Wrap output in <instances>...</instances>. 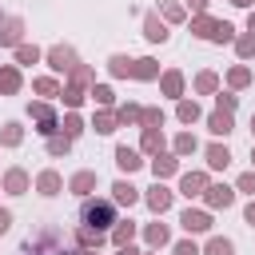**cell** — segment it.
Instances as JSON below:
<instances>
[{"instance_id": "obj_1", "label": "cell", "mask_w": 255, "mask_h": 255, "mask_svg": "<svg viewBox=\"0 0 255 255\" xmlns=\"http://www.w3.org/2000/svg\"><path fill=\"white\" fill-rule=\"evenodd\" d=\"M80 223H84V227H96V231H108V235H112V227L120 223V219H116V203H112V195H108V199H96V195H88V199L80 203Z\"/></svg>"}, {"instance_id": "obj_2", "label": "cell", "mask_w": 255, "mask_h": 255, "mask_svg": "<svg viewBox=\"0 0 255 255\" xmlns=\"http://www.w3.org/2000/svg\"><path fill=\"white\" fill-rule=\"evenodd\" d=\"M28 120L36 124V131H40L44 139L60 131V116H56V108H52L48 100H36V104H28Z\"/></svg>"}, {"instance_id": "obj_3", "label": "cell", "mask_w": 255, "mask_h": 255, "mask_svg": "<svg viewBox=\"0 0 255 255\" xmlns=\"http://www.w3.org/2000/svg\"><path fill=\"white\" fill-rule=\"evenodd\" d=\"M44 60H48V68H52V72H72V68L80 64V56H76V48H72V44H52V48L44 52Z\"/></svg>"}, {"instance_id": "obj_4", "label": "cell", "mask_w": 255, "mask_h": 255, "mask_svg": "<svg viewBox=\"0 0 255 255\" xmlns=\"http://www.w3.org/2000/svg\"><path fill=\"white\" fill-rule=\"evenodd\" d=\"M0 191H8V195H24V191H32V175H28L24 167H8V171L0 175Z\"/></svg>"}, {"instance_id": "obj_5", "label": "cell", "mask_w": 255, "mask_h": 255, "mask_svg": "<svg viewBox=\"0 0 255 255\" xmlns=\"http://www.w3.org/2000/svg\"><path fill=\"white\" fill-rule=\"evenodd\" d=\"M207 187H211L207 171H183L179 175V195H187V199H203Z\"/></svg>"}, {"instance_id": "obj_6", "label": "cell", "mask_w": 255, "mask_h": 255, "mask_svg": "<svg viewBox=\"0 0 255 255\" xmlns=\"http://www.w3.org/2000/svg\"><path fill=\"white\" fill-rule=\"evenodd\" d=\"M203 203H207V211H227V207L235 203V187H227V183H211V187L203 191Z\"/></svg>"}, {"instance_id": "obj_7", "label": "cell", "mask_w": 255, "mask_h": 255, "mask_svg": "<svg viewBox=\"0 0 255 255\" xmlns=\"http://www.w3.org/2000/svg\"><path fill=\"white\" fill-rule=\"evenodd\" d=\"M179 223H183L187 235H203V231H211V211H203V207H187V211L179 215Z\"/></svg>"}, {"instance_id": "obj_8", "label": "cell", "mask_w": 255, "mask_h": 255, "mask_svg": "<svg viewBox=\"0 0 255 255\" xmlns=\"http://www.w3.org/2000/svg\"><path fill=\"white\" fill-rule=\"evenodd\" d=\"M20 44H24V20L4 16L0 20V48H20Z\"/></svg>"}, {"instance_id": "obj_9", "label": "cell", "mask_w": 255, "mask_h": 255, "mask_svg": "<svg viewBox=\"0 0 255 255\" xmlns=\"http://www.w3.org/2000/svg\"><path fill=\"white\" fill-rule=\"evenodd\" d=\"M143 36H147V44H167V20L159 16V12H147L143 16Z\"/></svg>"}, {"instance_id": "obj_10", "label": "cell", "mask_w": 255, "mask_h": 255, "mask_svg": "<svg viewBox=\"0 0 255 255\" xmlns=\"http://www.w3.org/2000/svg\"><path fill=\"white\" fill-rule=\"evenodd\" d=\"M116 167H120L124 175L139 171V167H143V151H139V147H128V143H120V147H116Z\"/></svg>"}, {"instance_id": "obj_11", "label": "cell", "mask_w": 255, "mask_h": 255, "mask_svg": "<svg viewBox=\"0 0 255 255\" xmlns=\"http://www.w3.org/2000/svg\"><path fill=\"white\" fill-rule=\"evenodd\" d=\"M179 171V155L175 151H159V155H151V175L163 183V179H171Z\"/></svg>"}, {"instance_id": "obj_12", "label": "cell", "mask_w": 255, "mask_h": 255, "mask_svg": "<svg viewBox=\"0 0 255 255\" xmlns=\"http://www.w3.org/2000/svg\"><path fill=\"white\" fill-rule=\"evenodd\" d=\"M96 183H100V175H96L92 167H84V171H76V175L68 179V191H72V195H80V199H88V195L96 191Z\"/></svg>"}, {"instance_id": "obj_13", "label": "cell", "mask_w": 255, "mask_h": 255, "mask_svg": "<svg viewBox=\"0 0 255 255\" xmlns=\"http://www.w3.org/2000/svg\"><path fill=\"white\" fill-rule=\"evenodd\" d=\"M139 199H143V195H139L135 183H128V179H116V183H112V203H116V207H135Z\"/></svg>"}, {"instance_id": "obj_14", "label": "cell", "mask_w": 255, "mask_h": 255, "mask_svg": "<svg viewBox=\"0 0 255 255\" xmlns=\"http://www.w3.org/2000/svg\"><path fill=\"white\" fill-rule=\"evenodd\" d=\"M171 195H175V191H167V187H163V183L155 179V183H151V187L143 191V203H147V207H151L155 215H163V211L171 207Z\"/></svg>"}, {"instance_id": "obj_15", "label": "cell", "mask_w": 255, "mask_h": 255, "mask_svg": "<svg viewBox=\"0 0 255 255\" xmlns=\"http://www.w3.org/2000/svg\"><path fill=\"white\" fill-rule=\"evenodd\" d=\"M159 92L179 104V100H183V72H179V68H167V72L159 76Z\"/></svg>"}, {"instance_id": "obj_16", "label": "cell", "mask_w": 255, "mask_h": 255, "mask_svg": "<svg viewBox=\"0 0 255 255\" xmlns=\"http://www.w3.org/2000/svg\"><path fill=\"white\" fill-rule=\"evenodd\" d=\"M143 243H147L151 251L167 247V243H171V227H167V223H159V219H155V223H147V227H143Z\"/></svg>"}, {"instance_id": "obj_17", "label": "cell", "mask_w": 255, "mask_h": 255, "mask_svg": "<svg viewBox=\"0 0 255 255\" xmlns=\"http://www.w3.org/2000/svg\"><path fill=\"white\" fill-rule=\"evenodd\" d=\"M24 88V76L16 64H0V96H16Z\"/></svg>"}, {"instance_id": "obj_18", "label": "cell", "mask_w": 255, "mask_h": 255, "mask_svg": "<svg viewBox=\"0 0 255 255\" xmlns=\"http://www.w3.org/2000/svg\"><path fill=\"white\" fill-rule=\"evenodd\" d=\"M36 191H40V195H60V191H64V175L52 171V167H44V171L36 175Z\"/></svg>"}, {"instance_id": "obj_19", "label": "cell", "mask_w": 255, "mask_h": 255, "mask_svg": "<svg viewBox=\"0 0 255 255\" xmlns=\"http://www.w3.org/2000/svg\"><path fill=\"white\" fill-rule=\"evenodd\" d=\"M207 131H211V135H231V131H235V116L215 108V112L207 116Z\"/></svg>"}, {"instance_id": "obj_20", "label": "cell", "mask_w": 255, "mask_h": 255, "mask_svg": "<svg viewBox=\"0 0 255 255\" xmlns=\"http://www.w3.org/2000/svg\"><path fill=\"white\" fill-rule=\"evenodd\" d=\"M120 128V120H116V108H100L96 116H92V131H100V135H112Z\"/></svg>"}, {"instance_id": "obj_21", "label": "cell", "mask_w": 255, "mask_h": 255, "mask_svg": "<svg viewBox=\"0 0 255 255\" xmlns=\"http://www.w3.org/2000/svg\"><path fill=\"white\" fill-rule=\"evenodd\" d=\"M139 151H143V155H159V151H163V128H143Z\"/></svg>"}, {"instance_id": "obj_22", "label": "cell", "mask_w": 255, "mask_h": 255, "mask_svg": "<svg viewBox=\"0 0 255 255\" xmlns=\"http://www.w3.org/2000/svg\"><path fill=\"white\" fill-rule=\"evenodd\" d=\"M215 28H219V20H211L207 12H203V16H191V36H199V40L211 44V40H215Z\"/></svg>"}, {"instance_id": "obj_23", "label": "cell", "mask_w": 255, "mask_h": 255, "mask_svg": "<svg viewBox=\"0 0 255 255\" xmlns=\"http://www.w3.org/2000/svg\"><path fill=\"white\" fill-rule=\"evenodd\" d=\"M131 68H135V60H131V56H124V52L108 56V72H112L116 80H131Z\"/></svg>"}, {"instance_id": "obj_24", "label": "cell", "mask_w": 255, "mask_h": 255, "mask_svg": "<svg viewBox=\"0 0 255 255\" xmlns=\"http://www.w3.org/2000/svg\"><path fill=\"white\" fill-rule=\"evenodd\" d=\"M159 76H163V72H159V64H155L151 56H139L135 68H131V80H143V84H147V80H159Z\"/></svg>"}, {"instance_id": "obj_25", "label": "cell", "mask_w": 255, "mask_h": 255, "mask_svg": "<svg viewBox=\"0 0 255 255\" xmlns=\"http://www.w3.org/2000/svg\"><path fill=\"white\" fill-rule=\"evenodd\" d=\"M203 155H207V167H211V171H223V167L231 163V151H227V143H211Z\"/></svg>"}, {"instance_id": "obj_26", "label": "cell", "mask_w": 255, "mask_h": 255, "mask_svg": "<svg viewBox=\"0 0 255 255\" xmlns=\"http://www.w3.org/2000/svg\"><path fill=\"white\" fill-rule=\"evenodd\" d=\"M116 247H131V239H135V223L131 219H120L116 227H112V235H108Z\"/></svg>"}, {"instance_id": "obj_27", "label": "cell", "mask_w": 255, "mask_h": 255, "mask_svg": "<svg viewBox=\"0 0 255 255\" xmlns=\"http://www.w3.org/2000/svg\"><path fill=\"white\" fill-rule=\"evenodd\" d=\"M104 239H108V231H96V227H84V223L76 227V243L80 247H92L96 251V247H104Z\"/></svg>"}, {"instance_id": "obj_28", "label": "cell", "mask_w": 255, "mask_h": 255, "mask_svg": "<svg viewBox=\"0 0 255 255\" xmlns=\"http://www.w3.org/2000/svg\"><path fill=\"white\" fill-rule=\"evenodd\" d=\"M251 80H255V76H251V68H247V64H235V68L227 72V88H231V92H243Z\"/></svg>"}, {"instance_id": "obj_29", "label": "cell", "mask_w": 255, "mask_h": 255, "mask_svg": "<svg viewBox=\"0 0 255 255\" xmlns=\"http://www.w3.org/2000/svg\"><path fill=\"white\" fill-rule=\"evenodd\" d=\"M32 92H36V96H44V100H52V96H60L64 88H60V80H56V76H36V80H32Z\"/></svg>"}, {"instance_id": "obj_30", "label": "cell", "mask_w": 255, "mask_h": 255, "mask_svg": "<svg viewBox=\"0 0 255 255\" xmlns=\"http://www.w3.org/2000/svg\"><path fill=\"white\" fill-rule=\"evenodd\" d=\"M199 116H203V108H199L195 100H187V96H183V100L175 104V120H179V124H195Z\"/></svg>"}, {"instance_id": "obj_31", "label": "cell", "mask_w": 255, "mask_h": 255, "mask_svg": "<svg viewBox=\"0 0 255 255\" xmlns=\"http://www.w3.org/2000/svg\"><path fill=\"white\" fill-rule=\"evenodd\" d=\"M60 131H64V135H68V139H80V135H84V131H88V124H84V120H80V112H68V116H64V120H60Z\"/></svg>"}, {"instance_id": "obj_32", "label": "cell", "mask_w": 255, "mask_h": 255, "mask_svg": "<svg viewBox=\"0 0 255 255\" xmlns=\"http://www.w3.org/2000/svg\"><path fill=\"white\" fill-rule=\"evenodd\" d=\"M24 143V128L16 124V120H8L4 128H0V147H20Z\"/></svg>"}, {"instance_id": "obj_33", "label": "cell", "mask_w": 255, "mask_h": 255, "mask_svg": "<svg viewBox=\"0 0 255 255\" xmlns=\"http://www.w3.org/2000/svg\"><path fill=\"white\" fill-rule=\"evenodd\" d=\"M68 84H76V88H88V92H92V84H96V72H92L88 64H76V68L68 72Z\"/></svg>"}, {"instance_id": "obj_34", "label": "cell", "mask_w": 255, "mask_h": 255, "mask_svg": "<svg viewBox=\"0 0 255 255\" xmlns=\"http://www.w3.org/2000/svg\"><path fill=\"white\" fill-rule=\"evenodd\" d=\"M195 92H199V96H215V92H219V76H215L211 68H203V72L195 76Z\"/></svg>"}, {"instance_id": "obj_35", "label": "cell", "mask_w": 255, "mask_h": 255, "mask_svg": "<svg viewBox=\"0 0 255 255\" xmlns=\"http://www.w3.org/2000/svg\"><path fill=\"white\" fill-rule=\"evenodd\" d=\"M139 116H143V108H139L135 100H128V104H120V108H116V120H120V124H128V128H131V124L139 128Z\"/></svg>"}, {"instance_id": "obj_36", "label": "cell", "mask_w": 255, "mask_h": 255, "mask_svg": "<svg viewBox=\"0 0 255 255\" xmlns=\"http://www.w3.org/2000/svg\"><path fill=\"white\" fill-rule=\"evenodd\" d=\"M60 100L68 104V112H76L84 100H88V88H76V84H64V92H60Z\"/></svg>"}, {"instance_id": "obj_37", "label": "cell", "mask_w": 255, "mask_h": 255, "mask_svg": "<svg viewBox=\"0 0 255 255\" xmlns=\"http://www.w3.org/2000/svg\"><path fill=\"white\" fill-rule=\"evenodd\" d=\"M171 151H175V155H191V151H199V139H195L191 131H179V135L171 139Z\"/></svg>"}, {"instance_id": "obj_38", "label": "cell", "mask_w": 255, "mask_h": 255, "mask_svg": "<svg viewBox=\"0 0 255 255\" xmlns=\"http://www.w3.org/2000/svg\"><path fill=\"white\" fill-rule=\"evenodd\" d=\"M159 8H163V20H167V24H183V20H187V8H183L179 0H159Z\"/></svg>"}, {"instance_id": "obj_39", "label": "cell", "mask_w": 255, "mask_h": 255, "mask_svg": "<svg viewBox=\"0 0 255 255\" xmlns=\"http://www.w3.org/2000/svg\"><path fill=\"white\" fill-rule=\"evenodd\" d=\"M203 255H235V243L227 235H211L207 247H203Z\"/></svg>"}, {"instance_id": "obj_40", "label": "cell", "mask_w": 255, "mask_h": 255, "mask_svg": "<svg viewBox=\"0 0 255 255\" xmlns=\"http://www.w3.org/2000/svg\"><path fill=\"white\" fill-rule=\"evenodd\" d=\"M40 56H44V52H40L36 44H20V48H16V68H28V64H40Z\"/></svg>"}, {"instance_id": "obj_41", "label": "cell", "mask_w": 255, "mask_h": 255, "mask_svg": "<svg viewBox=\"0 0 255 255\" xmlns=\"http://www.w3.org/2000/svg\"><path fill=\"white\" fill-rule=\"evenodd\" d=\"M68 151H72V139H68L64 131L48 135V155H52V159H60V155H68Z\"/></svg>"}, {"instance_id": "obj_42", "label": "cell", "mask_w": 255, "mask_h": 255, "mask_svg": "<svg viewBox=\"0 0 255 255\" xmlns=\"http://www.w3.org/2000/svg\"><path fill=\"white\" fill-rule=\"evenodd\" d=\"M235 56H239V60H251V56H255V32L235 36Z\"/></svg>"}, {"instance_id": "obj_43", "label": "cell", "mask_w": 255, "mask_h": 255, "mask_svg": "<svg viewBox=\"0 0 255 255\" xmlns=\"http://www.w3.org/2000/svg\"><path fill=\"white\" fill-rule=\"evenodd\" d=\"M88 96H92L100 108H112V104H116V92H112L108 84H92V92H88Z\"/></svg>"}, {"instance_id": "obj_44", "label": "cell", "mask_w": 255, "mask_h": 255, "mask_svg": "<svg viewBox=\"0 0 255 255\" xmlns=\"http://www.w3.org/2000/svg\"><path fill=\"white\" fill-rule=\"evenodd\" d=\"M215 108H219V112H231V116H235V108H239V96H235L231 88H227V92L219 88V92H215Z\"/></svg>"}, {"instance_id": "obj_45", "label": "cell", "mask_w": 255, "mask_h": 255, "mask_svg": "<svg viewBox=\"0 0 255 255\" xmlns=\"http://www.w3.org/2000/svg\"><path fill=\"white\" fill-rule=\"evenodd\" d=\"M139 128H163V108H143Z\"/></svg>"}, {"instance_id": "obj_46", "label": "cell", "mask_w": 255, "mask_h": 255, "mask_svg": "<svg viewBox=\"0 0 255 255\" xmlns=\"http://www.w3.org/2000/svg\"><path fill=\"white\" fill-rule=\"evenodd\" d=\"M211 44H235V24L219 20V28H215V40H211Z\"/></svg>"}, {"instance_id": "obj_47", "label": "cell", "mask_w": 255, "mask_h": 255, "mask_svg": "<svg viewBox=\"0 0 255 255\" xmlns=\"http://www.w3.org/2000/svg\"><path fill=\"white\" fill-rule=\"evenodd\" d=\"M235 191H243V195H251V199H255V167H251V171H243V175L235 179Z\"/></svg>"}, {"instance_id": "obj_48", "label": "cell", "mask_w": 255, "mask_h": 255, "mask_svg": "<svg viewBox=\"0 0 255 255\" xmlns=\"http://www.w3.org/2000/svg\"><path fill=\"white\" fill-rule=\"evenodd\" d=\"M171 251H175V255H203V247H199L195 239H179V243H175Z\"/></svg>"}, {"instance_id": "obj_49", "label": "cell", "mask_w": 255, "mask_h": 255, "mask_svg": "<svg viewBox=\"0 0 255 255\" xmlns=\"http://www.w3.org/2000/svg\"><path fill=\"white\" fill-rule=\"evenodd\" d=\"M183 8H191V16H203L211 8V0H183Z\"/></svg>"}, {"instance_id": "obj_50", "label": "cell", "mask_w": 255, "mask_h": 255, "mask_svg": "<svg viewBox=\"0 0 255 255\" xmlns=\"http://www.w3.org/2000/svg\"><path fill=\"white\" fill-rule=\"evenodd\" d=\"M8 227H12V211H8V207H0V235H4Z\"/></svg>"}, {"instance_id": "obj_51", "label": "cell", "mask_w": 255, "mask_h": 255, "mask_svg": "<svg viewBox=\"0 0 255 255\" xmlns=\"http://www.w3.org/2000/svg\"><path fill=\"white\" fill-rule=\"evenodd\" d=\"M243 223H251V227H255V199L243 207Z\"/></svg>"}, {"instance_id": "obj_52", "label": "cell", "mask_w": 255, "mask_h": 255, "mask_svg": "<svg viewBox=\"0 0 255 255\" xmlns=\"http://www.w3.org/2000/svg\"><path fill=\"white\" fill-rule=\"evenodd\" d=\"M64 255H96L92 247H72V251H64Z\"/></svg>"}, {"instance_id": "obj_53", "label": "cell", "mask_w": 255, "mask_h": 255, "mask_svg": "<svg viewBox=\"0 0 255 255\" xmlns=\"http://www.w3.org/2000/svg\"><path fill=\"white\" fill-rule=\"evenodd\" d=\"M116 255H143V251H135V247H116Z\"/></svg>"}, {"instance_id": "obj_54", "label": "cell", "mask_w": 255, "mask_h": 255, "mask_svg": "<svg viewBox=\"0 0 255 255\" xmlns=\"http://www.w3.org/2000/svg\"><path fill=\"white\" fill-rule=\"evenodd\" d=\"M247 32H255V8L247 12Z\"/></svg>"}, {"instance_id": "obj_55", "label": "cell", "mask_w": 255, "mask_h": 255, "mask_svg": "<svg viewBox=\"0 0 255 255\" xmlns=\"http://www.w3.org/2000/svg\"><path fill=\"white\" fill-rule=\"evenodd\" d=\"M235 8H255V0H231Z\"/></svg>"}, {"instance_id": "obj_56", "label": "cell", "mask_w": 255, "mask_h": 255, "mask_svg": "<svg viewBox=\"0 0 255 255\" xmlns=\"http://www.w3.org/2000/svg\"><path fill=\"white\" fill-rule=\"evenodd\" d=\"M251 135H255V112H251Z\"/></svg>"}, {"instance_id": "obj_57", "label": "cell", "mask_w": 255, "mask_h": 255, "mask_svg": "<svg viewBox=\"0 0 255 255\" xmlns=\"http://www.w3.org/2000/svg\"><path fill=\"white\" fill-rule=\"evenodd\" d=\"M251 163H255V143H251Z\"/></svg>"}, {"instance_id": "obj_58", "label": "cell", "mask_w": 255, "mask_h": 255, "mask_svg": "<svg viewBox=\"0 0 255 255\" xmlns=\"http://www.w3.org/2000/svg\"><path fill=\"white\" fill-rule=\"evenodd\" d=\"M143 255H155V251H143Z\"/></svg>"}, {"instance_id": "obj_59", "label": "cell", "mask_w": 255, "mask_h": 255, "mask_svg": "<svg viewBox=\"0 0 255 255\" xmlns=\"http://www.w3.org/2000/svg\"><path fill=\"white\" fill-rule=\"evenodd\" d=\"M0 20H4V16H0Z\"/></svg>"}]
</instances>
